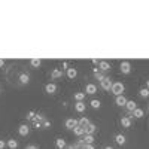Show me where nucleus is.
I'll list each match as a JSON object with an SVG mask.
<instances>
[{"instance_id":"4468645a","label":"nucleus","mask_w":149,"mask_h":149,"mask_svg":"<svg viewBox=\"0 0 149 149\" xmlns=\"http://www.w3.org/2000/svg\"><path fill=\"white\" fill-rule=\"evenodd\" d=\"M60 78H63V70L61 69H54L51 72V79H60Z\"/></svg>"},{"instance_id":"f3484780","label":"nucleus","mask_w":149,"mask_h":149,"mask_svg":"<svg viewBox=\"0 0 149 149\" xmlns=\"http://www.w3.org/2000/svg\"><path fill=\"white\" fill-rule=\"evenodd\" d=\"M125 109H127L128 112H134V109H137V103H136L134 100H127Z\"/></svg>"},{"instance_id":"c85d7f7f","label":"nucleus","mask_w":149,"mask_h":149,"mask_svg":"<svg viewBox=\"0 0 149 149\" xmlns=\"http://www.w3.org/2000/svg\"><path fill=\"white\" fill-rule=\"evenodd\" d=\"M34 116H36V112H34V110H30L29 113H27V118H29V119H33Z\"/></svg>"},{"instance_id":"dca6fc26","label":"nucleus","mask_w":149,"mask_h":149,"mask_svg":"<svg viewBox=\"0 0 149 149\" xmlns=\"http://www.w3.org/2000/svg\"><path fill=\"white\" fill-rule=\"evenodd\" d=\"M55 148H57V149H64V148H67L66 140H64V139H61V137L55 139Z\"/></svg>"},{"instance_id":"20e7f679","label":"nucleus","mask_w":149,"mask_h":149,"mask_svg":"<svg viewBox=\"0 0 149 149\" xmlns=\"http://www.w3.org/2000/svg\"><path fill=\"white\" fill-rule=\"evenodd\" d=\"M64 125H66V128L73 130L74 127H78V125H79V121H78V119H74V118H67L66 122H64Z\"/></svg>"},{"instance_id":"1a4fd4ad","label":"nucleus","mask_w":149,"mask_h":149,"mask_svg":"<svg viewBox=\"0 0 149 149\" xmlns=\"http://www.w3.org/2000/svg\"><path fill=\"white\" fill-rule=\"evenodd\" d=\"M115 142H116L119 146H122V145H125V142H127V137H125L124 134L118 133V134H115Z\"/></svg>"},{"instance_id":"0eeeda50","label":"nucleus","mask_w":149,"mask_h":149,"mask_svg":"<svg viewBox=\"0 0 149 149\" xmlns=\"http://www.w3.org/2000/svg\"><path fill=\"white\" fill-rule=\"evenodd\" d=\"M45 91H46L48 94H55V93H57V85H55L54 82L46 84V85H45Z\"/></svg>"},{"instance_id":"4c0bfd02","label":"nucleus","mask_w":149,"mask_h":149,"mask_svg":"<svg viewBox=\"0 0 149 149\" xmlns=\"http://www.w3.org/2000/svg\"><path fill=\"white\" fill-rule=\"evenodd\" d=\"M148 112H149V106H148Z\"/></svg>"},{"instance_id":"423d86ee","label":"nucleus","mask_w":149,"mask_h":149,"mask_svg":"<svg viewBox=\"0 0 149 149\" xmlns=\"http://www.w3.org/2000/svg\"><path fill=\"white\" fill-rule=\"evenodd\" d=\"M18 133H19V136H29V133H30V127L27 125V124H21V125L18 127Z\"/></svg>"},{"instance_id":"aec40b11","label":"nucleus","mask_w":149,"mask_h":149,"mask_svg":"<svg viewBox=\"0 0 149 149\" xmlns=\"http://www.w3.org/2000/svg\"><path fill=\"white\" fill-rule=\"evenodd\" d=\"M93 143H94V136L93 134H85L84 145H93Z\"/></svg>"},{"instance_id":"393cba45","label":"nucleus","mask_w":149,"mask_h":149,"mask_svg":"<svg viewBox=\"0 0 149 149\" xmlns=\"http://www.w3.org/2000/svg\"><path fill=\"white\" fill-rule=\"evenodd\" d=\"M90 104H91V107H94V109H100V106H102L100 100H97V98H93V100L90 102Z\"/></svg>"},{"instance_id":"4be33fe9","label":"nucleus","mask_w":149,"mask_h":149,"mask_svg":"<svg viewBox=\"0 0 149 149\" xmlns=\"http://www.w3.org/2000/svg\"><path fill=\"white\" fill-rule=\"evenodd\" d=\"M40 64H42V60L40 58H31L30 60V66L31 67H36L37 69V67H40Z\"/></svg>"},{"instance_id":"6ab92c4d","label":"nucleus","mask_w":149,"mask_h":149,"mask_svg":"<svg viewBox=\"0 0 149 149\" xmlns=\"http://www.w3.org/2000/svg\"><path fill=\"white\" fill-rule=\"evenodd\" d=\"M6 146H8L9 149H17V148H18V142H17L15 139H8Z\"/></svg>"},{"instance_id":"6e6552de","label":"nucleus","mask_w":149,"mask_h":149,"mask_svg":"<svg viewBox=\"0 0 149 149\" xmlns=\"http://www.w3.org/2000/svg\"><path fill=\"white\" fill-rule=\"evenodd\" d=\"M18 81H19V84L21 85H27L29 82H30V76H29V74L27 73H19V76H18Z\"/></svg>"},{"instance_id":"a878e982","label":"nucleus","mask_w":149,"mask_h":149,"mask_svg":"<svg viewBox=\"0 0 149 149\" xmlns=\"http://www.w3.org/2000/svg\"><path fill=\"white\" fill-rule=\"evenodd\" d=\"M88 124H90V119L86 118V116H82V118L79 119V125H81V127H84V128H85L86 125H88Z\"/></svg>"},{"instance_id":"9b49d317","label":"nucleus","mask_w":149,"mask_h":149,"mask_svg":"<svg viewBox=\"0 0 149 149\" xmlns=\"http://www.w3.org/2000/svg\"><path fill=\"white\" fill-rule=\"evenodd\" d=\"M84 130H85V134H94V133L97 131V127H95V124L90 122V124H88V125H86Z\"/></svg>"},{"instance_id":"7c9ffc66","label":"nucleus","mask_w":149,"mask_h":149,"mask_svg":"<svg viewBox=\"0 0 149 149\" xmlns=\"http://www.w3.org/2000/svg\"><path fill=\"white\" fill-rule=\"evenodd\" d=\"M26 149H39V148H37L36 145H27V146H26Z\"/></svg>"},{"instance_id":"ddd939ff","label":"nucleus","mask_w":149,"mask_h":149,"mask_svg":"<svg viewBox=\"0 0 149 149\" xmlns=\"http://www.w3.org/2000/svg\"><path fill=\"white\" fill-rule=\"evenodd\" d=\"M131 113H133L131 118H137V119H140V118L145 116V110L140 109V107H137V109H134V112H131Z\"/></svg>"},{"instance_id":"f257e3e1","label":"nucleus","mask_w":149,"mask_h":149,"mask_svg":"<svg viewBox=\"0 0 149 149\" xmlns=\"http://www.w3.org/2000/svg\"><path fill=\"white\" fill-rule=\"evenodd\" d=\"M110 91H112V94H115V97H118V95H124L125 86H124L122 82H113V84H112Z\"/></svg>"},{"instance_id":"7ed1b4c3","label":"nucleus","mask_w":149,"mask_h":149,"mask_svg":"<svg viewBox=\"0 0 149 149\" xmlns=\"http://www.w3.org/2000/svg\"><path fill=\"white\" fill-rule=\"evenodd\" d=\"M119 69H121V73L128 74V73L131 72V64H130V61H121Z\"/></svg>"},{"instance_id":"f03ea898","label":"nucleus","mask_w":149,"mask_h":149,"mask_svg":"<svg viewBox=\"0 0 149 149\" xmlns=\"http://www.w3.org/2000/svg\"><path fill=\"white\" fill-rule=\"evenodd\" d=\"M112 84H113V82H112V79H110L109 76H104V79L100 82V86H102V88H103L104 91H110Z\"/></svg>"},{"instance_id":"a211bd4d","label":"nucleus","mask_w":149,"mask_h":149,"mask_svg":"<svg viewBox=\"0 0 149 149\" xmlns=\"http://www.w3.org/2000/svg\"><path fill=\"white\" fill-rule=\"evenodd\" d=\"M76 76H78V70L74 69V67H69L67 69V78L69 79H74Z\"/></svg>"},{"instance_id":"f8f14e48","label":"nucleus","mask_w":149,"mask_h":149,"mask_svg":"<svg viewBox=\"0 0 149 149\" xmlns=\"http://www.w3.org/2000/svg\"><path fill=\"white\" fill-rule=\"evenodd\" d=\"M115 104H116V106H124V107H125V104H127V98L124 97V95H118V97H115Z\"/></svg>"},{"instance_id":"c9c22d12","label":"nucleus","mask_w":149,"mask_h":149,"mask_svg":"<svg viewBox=\"0 0 149 149\" xmlns=\"http://www.w3.org/2000/svg\"><path fill=\"white\" fill-rule=\"evenodd\" d=\"M146 88H148V90H149V79H148V81H146Z\"/></svg>"},{"instance_id":"72a5a7b5","label":"nucleus","mask_w":149,"mask_h":149,"mask_svg":"<svg viewBox=\"0 0 149 149\" xmlns=\"http://www.w3.org/2000/svg\"><path fill=\"white\" fill-rule=\"evenodd\" d=\"M3 66H5V60L0 58V67H3Z\"/></svg>"},{"instance_id":"412c9836","label":"nucleus","mask_w":149,"mask_h":149,"mask_svg":"<svg viewBox=\"0 0 149 149\" xmlns=\"http://www.w3.org/2000/svg\"><path fill=\"white\" fill-rule=\"evenodd\" d=\"M73 133L76 134L78 137H81V136H85V130H84V127H81V125L74 127V128H73Z\"/></svg>"},{"instance_id":"39448f33","label":"nucleus","mask_w":149,"mask_h":149,"mask_svg":"<svg viewBox=\"0 0 149 149\" xmlns=\"http://www.w3.org/2000/svg\"><path fill=\"white\" fill-rule=\"evenodd\" d=\"M97 93V85L95 84H93V82H90V84H86L85 85V94H95Z\"/></svg>"},{"instance_id":"e433bc0d","label":"nucleus","mask_w":149,"mask_h":149,"mask_svg":"<svg viewBox=\"0 0 149 149\" xmlns=\"http://www.w3.org/2000/svg\"><path fill=\"white\" fill-rule=\"evenodd\" d=\"M0 93H2V86H0Z\"/></svg>"},{"instance_id":"b1692460","label":"nucleus","mask_w":149,"mask_h":149,"mask_svg":"<svg viewBox=\"0 0 149 149\" xmlns=\"http://www.w3.org/2000/svg\"><path fill=\"white\" fill-rule=\"evenodd\" d=\"M85 97H86L85 93H81V91L74 93V100H76V102H84V98H85Z\"/></svg>"},{"instance_id":"2eb2a0df","label":"nucleus","mask_w":149,"mask_h":149,"mask_svg":"<svg viewBox=\"0 0 149 149\" xmlns=\"http://www.w3.org/2000/svg\"><path fill=\"white\" fill-rule=\"evenodd\" d=\"M85 109H86V104H85L84 102H76V103H74V110L79 112V113L85 112Z\"/></svg>"},{"instance_id":"c756f323","label":"nucleus","mask_w":149,"mask_h":149,"mask_svg":"<svg viewBox=\"0 0 149 149\" xmlns=\"http://www.w3.org/2000/svg\"><path fill=\"white\" fill-rule=\"evenodd\" d=\"M81 149H95V148H94V145H84Z\"/></svg>"},{"instance_id":"f704fd0d","label":"nucleus","mask_w":149,"mask_h":149,"mask_svg":"<svg viewBox=\"0 0 149 149\" xmlns=\"http://www.w3.org/2000/svg\"><path fill=\"white\" fill-rule=\"evenodd\" d=\"M103 149H115V148H112V146H104Z\"/></svg>"},{"instance_id":"473e14b6","label":"nucleus","mask_w":149,"mask_h":149,"mask_svg":"<svg viewBox=\"0 0 149 149\" xmlns=\"http://www.w3.org/2000/svg\"><path fill=\"white\" fill-rule=\"evenodd\" d=\"M67 149H79V148H78L76 145H69V146H67Z\"/></svg>"},{"instance_id":"bb28decb","label":"nucleus","mask_w":149,"mask_h":149,"mask_svg":"<svg viewBox=\"0 0 149 149\" xmlns=\"http://www.w3.org/2000/svg\"><path fill=\"white\" fill-rule=\"evenodd\" d=\"M139 95H140V97H143V98H148V97H149V90L146 88V86H145V88H140Z\"/></svg>"},{"instance_id":"5701e85b","label":"nucleus","mask_w":149,"mask_h":149,"mask_svg":"<svg viewBox=\"0 0 149 149\" xmlns=\"http://www.w3.org/2000/svg\"><path fill=\"white\" fill-rule=\"evenodd\" d=\"M98 67H100V70H103V72H106V70H109L110 69V64L107 63V61H100V63H98Z\"/></svg>"},{"instance_id":"2f4dec72","label":"nucleus","mask_w":149,"mask_h":149,"mask_svg":"<svg viewBox=\"0 0 149 149\" xmlns=\"http://www.w3.org/2000/svg\"><path fill=\"white\" fill-rule=\"evenodd\" d=\"M5 146H6V142L5 140H0V149H5Z\"/></svg>"},{"instance_id":"9d476101","label":"nucleus","mask_w":149,"mask_h":149,"mask_svg":"<svg viewBox=\"0 0 149 149\" xmlns=\"http://www.w3.org/2000/svg\"><path fill=\"white\" fill-rule=\"evenodd\" d=\"M121 125L124 128H130L131 127V116H122L121 118Z\"/></svg>"},{"instance_id":"cd10ccee","label":"nucleus","mask_w":149,"mask_h":149,"mask_svg":"<svg viewBox=\"0 0 149 149\" xmlns=\"http://www.w3.org/2000/svg\"><path fill=\"white\" fill-rule=\"evenodd\" d=\"M49 127H51V121H48L46 118L42 121V128H49Z\"/></svg>"}]
</instances>
